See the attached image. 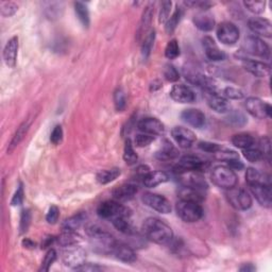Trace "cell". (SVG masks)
I'll list each match as a JSON object with an SVG mask.
<instances>
[{
	"label": "cell",
	"instance_id": "obj_3",
	"mask_svg": "<svg viewBox=\"0 0 272 272\" xmlns=\"http://www.w3.org/2000/svg\"><path fill=\"white\" fill-rule=\"evenodd\" d=\"M175 209H177V214L182 220L188 223L197 222L203 217V208L200 203L180 200L175 206Z\"/></svg>",
	"mask_w": 272,
	"mask_h": 272
},
{
	"label": "cell",
	"instance_id": "obj_13",
	"mask_svg": "<svg viewBox=\"0 0 272 272\" xmlns=\"http://www.w3.org/2000/svg\"><path fill=\"white\" fill-rule=\"evenodd\" d=\"M138 130L142 133L152 136H159L165 133V127L162 122L153 117H147L138 122Z\"/></svg>",
	"mask_w": 272,
	"mask_h": 272
},
{
	"label": "cell",
	"instance_id": "obj_37",
	"mask_svg": "<svg viewBox=\"0 0 272 272\" xmlns=\"http://www.w3.org/2000/svg\"><path fill=\"white\" fill-rule=\"evenodd\" d=\"M57 241L59 242V244L62 245V247H68V245L77 244L80 241V237H79L75 232L63 231V233L57 238Z\"/></svg>",
	"mask_w": 272,
	"mask_h": 272
},
{
	"label": "cell",
	"instance_id": "obj_23",
	"mask_svg": "<svg viewBox=\"0 0 272 272\" xmlns=\"http://www.w3.org/2000/svg\"><path fill=\"white\" fill-rule=\"evenodd\" d=\"M112 254L117 259L124 262H128V264H131V262H134L136 260V254L134 250L127 243L120 241H117Z\"/></svg>",
	"mask_w": 272,
	"mask_h": 272
},
{
	"label": "cell",
	"instance_id": "obj_48",
	"mask_svg": "<svg viewBox=\"0 0 272 272\" xmlns=\"http://www.w3.org/2000/svg\"><path fill=\"white\" fill-rule=\"evenodd\" d=\"M31 223V213L29 209H24L21 215V222H20V232L24 234L28 231Z\"/></svg>",
	"mask_w": 272,
	"mask_h": 272
},
{
	"label": "cell",
	"instance_id": "obj_25",
	"mask_svg": "<svg viewBox=\"0 0 272 272\" xmlns=\"http://www.w3.org/2000/svg\"><path fill=\"white\" fill-rule=\"evenodd\" d=\"M192 22H194L195 26L199 30L204 31V32L212 31L215 27L214 16L208 12H205V11L200 12L197 15H195Z\"/></svg>",
	"mask_w": 272,
	"mask_h": 272
},
{
	"label": "cell",
	"instance_id": "obj_42",
	"mask_svg": "<svg viewBox=\"0 0 272 272\" xmlns=\"http://www.w3.org/2000/svg\"><path fill=\"white\" fill-rule=\"evenodd\" d=\"M180 56V47L177 40H171L168 42L165 48V57L169 60H174Z\"/></svg>",
	"mask_w": 272,
	"mask_h": 272
},
{
	"label": "cell",
	"instance_id": "obj_21",
	"mask_svg": "<svg viewBox=\"0 0 272 272\" xmlns=\"http://www.w3.org/2000/svg\"><path fill=\"white\" fill-rule=\"evenodd\" d=\"M181 117L186 124L197 129L203 128L206 122L204 114L197 109H188L183 111V113L181 114Z\"/></svg>",
	"mask_w": 272,
	"mask_h": 272
},
{
	"label": "cell",
	"instance_id": "obj_15",
	"mask_svg": "<svg viewBox=\"0 0 272 272\" xmlns=\"http://www.w3.org/2000/svg\"><path fill=\"white\" fill-rule=\"evenodd\" d=\"M170 97L179 103H192L196 100V94L190 87L184 84H177L172 86Z\"/></svg>",
	"mask_w": 272,
	"mask_h": 272
},
{
	"label": "cell",
	"instance_id": "obj_39",
	"mask_svg": "<svg viewBox=\"0 0 272 272\" xmlns=\"http://www.w3.org/2000/svg\"><path fill=\"white\" fill-rule=\"evenodd\" d=\"M124 160L125 162L128 164V165H135L137 160H138V156L134 150L133 148V144L132 142H131V139L128 138L126 140V144H125V149H124Z\"/></svg>",
	"mask_w": 272,
	"mask_h": 272
},
{
	"label": "cell",
	"instance_id": "obj_55",
	"mask_svg": "<svg viewBox=\"0 0 272 272\" xmlns=\"http://www.w3.org/2000/svg\"><path fill=\"white\" fill-rule=\"evenodd\" d=\"M17 10H19V7L14 3H4L2 5V15L5 17H10L14 15Z\"/></svg>",
	"mask_w": 272,
	"mask_h": 272
},
{
	"label": "cell",
	"instance_id": "obj_50",
	"mask_svg": "<svg viewBox=\"0 0 272 272\" xmlns=\"http://www.w3.org/2000/svg\"><path fill=\"white\" fill-rule=\"evenodd\" d=\"M171 2H163L161 6V11L159 15V22L160 24H166L169 20V15L171 12Z\"/></svg>",
	"mask_w": 272,
	"mask_h": 272
},
{
	"label": "cell",
	"instance_id": "obj_60",
	"mask_svg": "<svg viewBox=\"0 0 272 272\" xmlns=\"http://www.w3.org/2000/svg\"><path fill=\"white\" fill-rule=\"evenodd\" d=\"M227 165H229V167L232 170H241L244 167L243 163L239 159H236V160H232L230 162H227Z\"/></svg>",
	"mask_w": 272,
	"mask_h": 272
},
{
	"label": "cell",
	"instance_id": "obj_41",
	"mask_svg": "<svg viewBox=\"0 0 272 272\" xmlns=\"http://www.w3.org/2000/svg\"><path fill=\"white\" fill-rule=\"evenodd\" d=\"M181 17H182V10L178 7L177 9H175V11L173 12L172 16H170V19L166 22L165 31L167 32L168 34H172L174 32L175 28L178 27V25L181 21Z\"/></svg>",
	"mask_w": 272,
	"mask_h": 272
},
{
	"label": "cell",
	"instance_id": "obj_10",
	"mask_svg": "<svg viewBox=\"0 0 272 272\" xmlns=\"http://www.w3.org/2000/svg\"><path fill=\"white\" fill-rule=\"evenodd\" d=\"M245 109L253 117L257 119H265L271 117V105L259 98L250 97L245 100Z\"/></svg>",
	"mask_w": 272,
	"mask_h": 272
},
{
	"label": "cell",
	"instance_id": "obj_44",
	"mask_svg": "<svg viewBox=\"0 0 272 272\" xmlns=\"http://www.w3.org/2000/svg\"><path fill=\"white\" fill-rule=\"evenodd\" d=\"M114 104H115V108L118 112H122L127 107L126 94L121 89L116 90V92L114 93Z\"/></svg>",
	"mask_w": 272,
	"mask_h": 272
},
{
	"label": "cell",
	"instance_id": "obj_33",
	"mask_svg": "<svg viewBox=\"0 0 272 272\" xmlns=\"http://www.w3.org/2000/svg\"><path fill=\"white\" fill-rule=\"evenodd\" d=\"M255 143L254 137L248 133H239L232 137V144L239 149H247L250 148Z\"/></svg>",
	"mask_w": 272,
	"mask_h": 272
},
{
	"label": "cell",
	"instance_id": "obj_7",
	"mask_svg": "<svg viewBox=\"0 0 272 272\" xmlns=\"http://www.w3.org/2000/svg\"><path fill=\"white\" fill-rule=\"evenodd\" d=\"M225 197L229 203L236 209L245 210L252 206V198L249 192L240 187H233L226 189Z\"/></svg>",
	"mask_w": 272,
	"mask_h": 272
},
{
	"label": "cell",
	"instance_id": "obj_36",
	"mask_svg": "<svg viewBox=\"0 0 272 272\" xmlns=\"http://www.w3.org/2000/svg\"><path fill=\"white\" fill-rule=\"evenodd\" d=\"M229 115L226 117L227 124L235 127V128H240L243 127L245 124H247V118L243 115V114L239 111H232V112H227Z\"/></svg>",
	"mask_w": 272,
	"mask_h": 272
},
{
	"label": "cell",
	"instance_id": "obj_59",
	"mask_svg": "<svg viewBox=\"0 0 272 272\" xmlns=\"http://www.w3.org/2000/svg\"><path fill=\"white\" fill-rule=\"evenodd\" d=\"M103 268L98 266V265H93V264H86L84 262L83 265L80 267H78L76 270L77 271H85V272H94V271H101Z\"/></svg>",
	"mask_w": 272,
	"mask_h": 272
},
{
	"label": "cell",
	"instance_id": "obj_22",
	"mask_svg": "<svg viewBox=\"0 0 272 272\" xmlns=\"http://www.w3.org/2000/svg\"><path fill=\"white\" fill-rule=\"evenodd\" d=\"M17 54H19V38L13 37L9 40L4 49V60L8 67L13 68L17 62Z\"/></svg>",
	"mask_w": 272,
	"mask_h": 272
},
{
	"label": "cell",
	"instance_id": "obj_6",
	"mask_svg": "<svg viewBox=\"0 0 272 272\" xmlns=\"http://www.w3.org/2000/svg\"><path fill=\"white\" fill-rule=\"evenodd\" d=\"M97 214L103 219H112L113 220V219L118 217L129 218L131 215V210L118 202V201L114 200L102 202L97 208Z\"/></svg>",
	"mask_w": 272,
	"mask_h": 272
},
{
	"label": "cell",
	"instance_id": "obj_31",
	"mask_svg": "<svg viewBox=\"0 0 272 272\" xmlns=\"http://www.w3.org/2000/svg\"><path fill=\"white\" fill-rule=\"evenodd\" d=\"M30 126H31V121L26 120V121L23 122V124L19 128H17L15 134L13 135L11 143H10V145H9L8 153H11L14 150V149L22 143V140L25 138L26 134L28 133Z\"/></svg>",
	"mask_w": 272,
	"mask_h": 272
},
{
	"label": "cell",
	"instance_id": "obj_57",
	"mask_svg": "<svg viewBox=\"0 0 272 272\" xmlns=\"http://www.w3.org/2000/svg\"><path fill=\"white\" fill-rule=\"evenodd\" d=\"M24 199H25L24 187H23V185L21 184V185L19 186V188H17L16 192L14 194L12 200H11V205H12V206L22 205L23 202H24Z\"/></svg>",
	"mask_w": 272,
	"mask_h": 272
},
{
	"label": "cell",
	"instance_id": "obj_49",
	"mask_svg": "<svg viewBox=\"0 0 272 272\" xmlns=\"http://www.w3.org/2000/svg\"><path fill=\"white\" fill-rule=\"evenodd\" d=\"M244 7L254 14H260L265 11V2H244Z\"/></svg>",
	"mask_w": 272,
	"mask_h": 272
},
{
	"label": "cell",
	"instance_id": "obj_53",
	"mask_svg": "<svg viewBox=\"0 0 272 272\" xmlns=\"http://www.w3.org/2000/svg\"><path fill=\"white\" fill-rule=\"evenodd\" d=\"M63 140V129L61 126H56L50 135V142L54 145H59Z\"/></svg>",
	"mask_w": 272,
	"mask_h": 272
},
{
	"label": "cell",
	"instance_id": "obj_20",
	"mask_svg": "<svg viewBox=\"0 0 272 272\" xmlns=\"http://www.w3.org/2000/svg\"><path fill=\"white\" fill-rule=\"evenodd\" d=\"M137 191L138 189L134 184L126 183L114 188L112 191V195H113L114 200L118 201V202L121 203V202H127V201L133 199L134 196L137 194Z\"/></svg>",
	"mask_w": 272,
	"mask_h": 272
},
{
	"label": "cell",
	"instance_id": "obj_56",
	"mask_svg": "<svg viewBox=\"0 0 272 272\" xmlns=\"http://www.w3.org/2000/svg\"><path fill=\"white\" fill-rule=\"evenodd\" d=\"M198 147L201 149V150L204 152H209V153H216L218 150H220L221 147L215 144V143H210V142H201L199 143Z\"/></svg>",
	"mask_w": 272,
	"mask_h": 272
},
{
	"label": "cell",
	"instance_id": "obj_4",
	"mask_svg": "<svg viewBox=\"0 0 272 272\" xmlns=\"http://www.w3.org/2000/svg\"><path fill=\"white\" fill-rule=\"evenodd\" d=\"M210 178L216 186L223 189L233 188L237 184V175L229 166H217L213 169Z\"/></svg>",
	"mask_w": 272,
	"mask_h": 272
},
{
	"label": "cell",
	"instance_id": "obj_47",
	"mask_svg": "<svg viewBox=\"0 0 272 272\" xmlns=\"http://www.w3.org/2000/svg\"><path fill=\"white\" fill-rule=\"evenodd\" d=\"M163 74H164V77H165L166 80L169 81V82H177L180 79V74L178 72V69L171 64L165 65Z\"/></svg>",
	"mask_w": 272,
	"mask_h": 272
},
{
	"label": "cell",
	"instance_id": "obj_35",
	"mask_svg": "<svg viewBox=\"0 0 272 272\" xmlns=\"http://www.w3.org/2000/svg\"><path fill=\"white\" fill-rule=\"evenodd\" d=\"M75 12L77 14L78 20L80 21L83 27L89 28L91 24V19L87 7L83 3H75Z\"/></svg>",
	"mask_w": 272,
	"mask_h": 272
},
{
	"label": "cell",
	"instance_id": "obj_17",
	"mask_svg": "<svg viewBox=\"0 0 272 272\" xmlns=\"http://www.w3.org/2000/svg\"><path fill=\"white\" fill-rule=\"evenodd\" d=\"M252 195L255 197L257 202L264 207H270L272 202V192L271 185H265V184H254L249 185Z\"/></svg>",
	"mask_w": 272,
	"mask_h": 272
},
{
	"label": "cell",
	"instance_id": "obj_40",
	"mask_svg": "<svg viewBox=\"0 0 272 272\" xmlns=\"http://www.w3.org/2000/svg\"><path fill=\"white\" fill-rule=\"evenodd\" d=\"M154 40H155V31L154 30L149 31V33L146 35L144 42L142 44V56L144 60H147L149 56H150L153 44H154Z\"/></svg>",
	"mask_w": 272,
	"mask_h": 272
},
{
	"label": "cell",
	"instance_id": "obj_19",
	"mask_svg": "<svg viewBox=\"0 0 272 272\" xmlns=\"http://www.w3.org/2000/svg\"><path fill=\"white\" fill-rule=\"evenodd\" d=\"M248 26L250 30L256 35H260L264 38H271L272 35V25L266 19L260 17H252L249 20Z\"/></svg>",
	"mask_w": 272,
	"mask_h": 272
},
{
	"label": "cell",
	"instance_id": "obj_52",
	"mask_svg": "<svg viewBox=\"0 0 272 272\" xmlns=\"http://www.w3.org/2000/svg\"><path fill=\"white\" fill-rule=\"evenodd\" d=\"M154 139H155V136H152V135L145 134V133L138 134L135 137V145L137 147H140V148L146 147L148 145H150Z\"/></svg>",
	"mask_w": 272,
	"mask_h": 272
},
{
	"label": "cell",
	"instance_id": "obj_32",
	"mask_svg": "<svg viewBox=\"0 0 272 272\" xmlns=\"http://www.w3.org/2000/svg\"><path fill=\"white\" fill-rule=\"evenodd\" d=\"M86 220V214L84 213H79L77 215H74L69 217L68 219L62 223L61 227H62L63 231H69V232H75L78 229H80L82 224Z\"/></svg>",
	"mask_w": 272,
	"mask_h": 272
},
{
	"label": "cell",
	"instance_id": "obj_12",
	"mask_svg": "<svg viewBox=\"0 0 272 272\" xmlns=\"http://www.w3.org/2000/svg\"><path fill=\"white\" fill-rule=\"evenodd\" d=\"M217 38L224 45H234L239 40V30L233 23L225 22L219 25Z\"/></svg>",
	"mask_w": 272,
	"mask_h": 272
},
{
	"label": "cell",
	"instance_id": "obj_62",
	"mask_svg": "<svg viewBox=\"0 0 272 272\" xmlns=\"http://www.w3.org/2000/svg\"><path fill=\"white\" fill-rule=\"evenodd\" d=\"M23 245H24V248H26V249H34L35 248V243L29 238H25L23 240Z\"/></svg>",
	"mask_w": 272,
	"mask_h": 272
},
{
	"label": "cell",
	"instance_id": "obj_45",
	"mask_svg": "<svg viewBox=\"0 0 272 272\" xmlns=\"http://www.w3.org/2000/svg\"><path fill=\"white\" fill-rule=\"evenodd\" d=\"M57 259V252L55 249H49L48 252L46 253L45 255V258L43 259L42 261V266L40 268V271H43V272H47L50 267L52 266V264L56 261Z\"/></svg>",
	"mask_w": 272,
	"mask_h": 272
},
{
	"label": "cell",
	"instance_id": "obj_24",
	"mask_svg": "<svg viewBox=\"0 0 272 272\" xmlns=\"http://www.w3.org/2000/svg\"><path fill=\"white\" fill-rule=\"evenodd\" d=\"M178 195L180 197V200L190 201V202H196V203L203 202V200L205 198L204 190L192 187V186H187V185H183L180 188Z\"/></svg>",
	"mask_w": 272,
	"mask_h": 272
},
{
	"label": "cell",
	"instance_id": "obj_51",
	"mask_svg": "<svg viewBox=\"0 0 272 272\" xmlns=\"http://www.w3.org/2000/svg\"><path fill=\"white\" fill-rule=\"evenodd\" d=\"M223 94L226 99H232V100H240L244 96L240 90L235 89V87H226V89H224L223 91Z\"/></svg>",
	"mask_w": 272,
	"mask_h": 272
},
{
	"label": "cell",
	"instance_id": "obj_30",
	"mask_svg": "<svg viewBox=\"0 0 272 272\" xmlns=\"http://www.w3.org/2000/svg\"><path fill=\"white\" fill-rule=\"evenodd\" d=\"M155 156L156 159L160 161H172L179 156V151L171 143L166 140L164 145H162L160 150L155 153Z\"/></svg>",
	"mask_w": 272,
	"mask_h": 272
},
{
	"label": "cell",
	"instance_id": "obj_34",
	"mask_svg": "<svg viewBox=\"0 0 272 272\" xmlns=\"http://www.w3.org/2000/svg\"><path fill=\"white\" fill-rule=\"evenodd\" d=\"M121 171L119 168H111V169H104L101 170L97 173V181L99 184H102V185H105V184H109L113 182L114 180H116Z\"/></svg>",
	"mask_w": 272,
	"mask_h": 272
},
{
	"label": "cell",
	"instance_id": "obj_2",
	"mask_svg": "<svg viewBox=\"0 0 272 272\" xmlns=\"http://www.w3.org/2000/svg\"><path fill=\"white\" fill-rule=\"evenodd\" d=\"M86 233L89 235L93 248L102 254H112L114 247L118 240L115 239L113 235L105 231L102 227L96 224L87 226Z\"/></svg>",
	"mask_w": 272,
	"mask_h": 272
},
{
	"label": "cell",
	"instance_id": "obj_54",
	"mask_svg": "<svg viewBox=\"0 0 272 272\" xmlns=\"http://www.w3.org/2000/svg\"><path fill=\"white\" fill-rule=\"evenodd\" d=\"M59 217H60V209L58 206L56 205H52L49 210H48V213L46 215V220L49 224H55L58 222L59 220Z\"/></svg>",
	"mask_w": 272,
	"mask_h": 272
},
{
	"label": "cell",
	"instance_id": "obj_28",
	"mask_svg": "<svg viewBox=\"0 0 272 272\" xmlns=\"http://www.w3.org/2000/svg\"><path fill=\"white\" fill-rule=\"evenodd\" d=\"M169 180V175L165 171H149L143 178V182L145 186L149 188H153L159 186Z\"/></svg>",
	"mask_w": 272,
	"mask_h": 272
},
{
	"label": "cell",
	"instance_id": "obj_38",
	"mask_svg": "<svg viewBox=\"0 0 272 272\" xmlns=\"http://www.w3.org/2000/svg\"><path fill=\"white\" fill-rule=\"evenodd\" d=\"M112 222H113L114 226H115L116 229L121 233L128 234V235H131V234L134 233V229H133L132 224L129 222L128 218H126V217L115 218V219H113Z\"/></svg>",
	"mask_w": 272,
	"mask_h": 272
},
{
	"label": "cell",
	"instance_id": "obj_8",
	"mask_svg": "<svg viewBox=\"0 0 272 272\" xmlns=\"http://www.w3.org/2000/svg\"><path fill=\"white\" fill-rule=\"evenodd\" d=\"M243 50L252 56H256L260 58H268L270 54V49L267 44L260 40L255 35H250L243 41Z\"/></svg>",
	"mask_w": 272,
	"mask_h": 272
},
{
	"label": "cell",
	"instance_id": "obj_61",
	"mask_svg": "<svg viewBox=\"0 0 272 272\" xmlns=\"http://www.w3.org/2000/svg\"><path fill=\"white\" fill-rule=\"evenodd\" d=\"M55 240H57V238H55L54 236H48V237L44 239V241L42 242V249H46V248L50 247V245L54 243Z\"/></svg>",
	"mask_w": 272,
	"mask_h": 272
},
{
	"label": "cell",
	"instance_id": "obj_26",
	"mask_svg": "<svg viewBox=\"0 0 272 272\" xmlns=\"http://www.w3.org/2000/svg\"><path fill=\"white\" fill-rule=\"evenodd\" d=\"M203 46L205 50V56L210 61H222L225 59L224 52L219 49V47L216 45L213 39L210 38H204L203 40Z\"/></svg>",
	"mask_w": 272,
	"mask_h": 272
},
{
	"label": "cell",
	"instance_id": "obj_43",
	"mask_svg": "<svg viewBox=\"0 0 272 272\" xmlns=\"http://www.w3.org/2000/svg\"><path fill=\"white\" fill-rule=\"evenodd\" d=\"M243 156L244 159H247L249 162L251 163H256L258 161H260L264 155H262V152L259 150L258 148H247L243 149Z\"/></svg>",
	"mask_w": 272,
	"mask_h": 272
},
{
	"label": "cell",
	"instance_id": "obj_29",
	"mask_svg": "<svg viewBox=\"0 0 272 272\" xmlns=\"http://www.w3.org/2000/svg\"><path fill=\"white\" fill-rule=\"evenodd\" d=\"M245 181L248 185H254V184H265V185H271L270 177L266 173H262L257 169L248 168L245 172Z\"/></svg>",
	"mask_w": 272,
	"mask_h": 272
},
{
	"label": "cell",
	"instance_id": "obj_63",
	"mask_svg": "<svg viewBox=\"0 0 272 272\" xmlns=\"http://www.w3.org/2000/svg\"><path fill=\"white\" fill-rule=\"evenodd\" d=\"M240 271H243V272H250V271H254L255 270V267H254L252 264H245L243 266H241L239 268Z\"/></svg>",
	"mask_w": 272,
	"mask_h": 272
},
{
	"label": "cell",
	"instance_id": "obj_1",
	"mask_svg": "<svg viewBox=\"0 0 272 272\" xmlns=\"http://www.w3.org/2000/svg\"><path fill=\"white\" fill-rule=\"evenodd\" d=\"M145 237L157 244H167L173 239L171 227L159 218H148L143 224Z\"/></svg>",
	"mask_w": 272,
	"mask_h": 272
},
{
	"label": "cell",
	"instance_id": "obj_14",
	"mask_svg": "<svg viewBox=\"0 0 272 272\" xmlns=\"http://www.w3.org/2000/svg\"><path fill=\"white\" fill-rule=\"evenodd\" d=\"M205 99L208 107L217 113L224 114L230 112V102L223 96L219 95L217 92H205Z\"/></svg>",
	"mask_w": 272,
	"mask_h": 272
},
{
	"label": "cell",
	"instance_id": "obj_9",
	"mask_svg": "<svg viewBox=\"0 0 272 272\" xmlns=\"http://www.w3.org/2000/svg\"><path fill=\"white\" fill-rule=\"evenodd\" d=\"M85 258H86L85 251L82 248L78 247L77 244L65 247V250L63 252V261L67 267H70L76 270L78 267H80L81 265L84 264Z\"/></svg>",
	"mask_w": 272,
	"mask_h": 272
},
{
	"label": "cell",
	"instance_id": "obj_58",
	"mask_svg": "<svg viewBox=\"0 0 272 272\" xmlns=\"http://www.w3.org/2000/svg\"><path fill=\"white\" fill-rule=\"evenodd\" d=\"M259 150L262 152V155H264V157L266 155L268 157L270 156V140H269L268 137H264L261 139Z\"/></svg>",
	"mask_w": 272,
	"mask_h": 272
},
{
	"label": "cell",
	"instance_id": "obj_16",
	"mask_svg": "<svg viewBox=\"0 0 272 272\" xmlns=\"http://www.w3.org/2000/svg\"><path fill=\"white\" fill-rule=\"evenodd\" d=\"M171 135L177 144L182 148H190L196 142V135L191 130L183 127H174Z\"/></svg>",
	"mask_w": 272,
	"mask_h": 272
},
{
	"label": "cell",
	"instance_id": "obj_18",
	"mask_svg": "<svg viewBox=\"0 0 272 272\" xmlns=\"http://www.w3.org/2000/svg\"><path fill=\"white\" fill-rule=\"evenodd\" d=\"M242 65L243 68L254 77L266 78L270 75V66L264 62H259V61H254L250 59H243Z\"/></svg>",
	"mask_w": 272,
	"mask_h": 272
},
{
	"label": "cell",
	"instance_id": "obj_46",
	"mask_svg": "<svg viewBox=\"0 0 272 272\" xmlns=\"http://www.w3.org/2000/svg\"><path fill=\"white\" fill-rule=\"evenodd\" d=\"M216 159L219 160V161H222V162H230L232 160H236V159H239V155L236 153L235 151H232V150H226V149H220V150H218L216 153Z\"/></svg>",
	"mask_w": 272,
	"mask_h": 272
},
{
	"label": "cell",
	"instance_id": "obj_11",
	"mask_svg": "<svg viewBox=\"0 0 272 272\" xmlns=\"http://www.w3.org/2000/svg\"><path fill=\"white\" fill-rule=\"evenodd\" d=\"M143 202L150 208L156 210L161 214H168L171 210V205L167 198L162 195L153 194V192H146L144 194Z\"/></svg>",
	"mask_w": 272,
	"mask_h": 272
},
{
	"label": "cell",
	"instance_id": "obj_5",
	"mask_svg": "<svg viewBox=\"0 0 272 272\" xmlns=\"http://www.w3.org/2000/svg\"><path fill=\"white\" fill-rule=\"evenodd\" d=\"M209 166L207 161L200 159L196 155H185L180 159L178 164L174 166V172L178 174H183L186 172H201L205 171Z\"/></svg>",
	"mask_w": 272,
	"mask_h": 272
},
{
	"label": "cell",
	"instance_id": "obj_27",
	"mask_svg": "<svg viewBox=\"0 0 272 272\" xmlns=\"http://www.w3.org/2000/svg\"><path fill=\"white\" fill-rule=\"evenodd\" d=\"M152 16H153V7L148 6L142 15V20H140V24L137 31V40L140 41L142 38H145L146 35L149 33V28L151 26L152 22Z\"/></svg>",
	"mask_w": 272,
	"mask_h": 272
}]
</instances>
